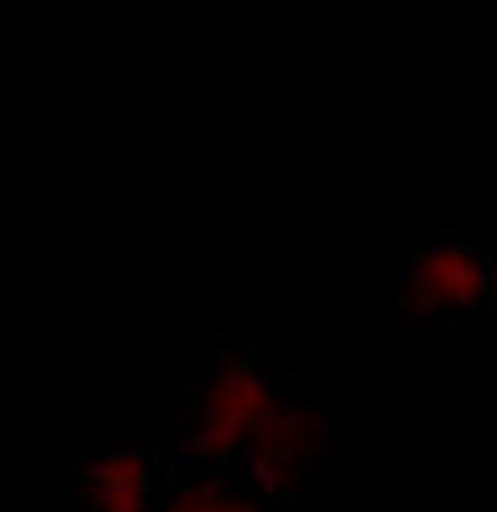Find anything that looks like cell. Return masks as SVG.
<instances>
[{"label":"cell","instance_id":"7a4b0ae2","mask_svg":"<svg viewBox=\"0 0 497 512\" xmlns=\"http://www.w3.org/2000/svg\"><path fill=\"white\" fill-rule=\"evenodd\" d=\"M378 294L393 329H473L497 309L493 244L468 224H438L428 234H383Z\"/></svg>","mask_w":497,"mask_h":512},{"label":"cell","instance_id":"6da1fadb","mask_svg":"<svg viewBox=\"0 0 497 512\" xmlns=\"http://www.w3.org/2000/svg\"><path fill=\"white\" fill-rule=\"evenodd\" d=\"M274 339L214 343L179 363V403L155 423L165 473H234L289 388Z\"/></svg>","mask_w":497,"mask_h":512},{"label":"cell","instance_id":"3957f363","mask_svg":"<svg viewBox=\"0 0 497 512\" xmlns=\"http://www.w3.org/2000/svg\"><path fill=\"white\" fill-rule=\"evenodd\" d=\"M348 443H353V423H348V408L338 403V393L329 383L294 373L279 408L269 413L259 438L244 448L234 473L249 478L254 488H264L269 498L299 508L319 488V478H329L343 463Z\"/></svg>","mask_w":497,"mask_h":512},{"label":"cell","instance_id":"5b68a950","mask_svg":"<svg viewBox=\"0 0 497 512\" xmlns=\"http://www.w3.org/2000/svg\"><path fill=\"white\" fill-rule=\"evenodd\" d=\"M155 512H299L239 473H165Z\"/></svg>","mask_w":497,"mask_h":512},{"label":"cell","instance_id":"277c9868","mask_svg":"<svg viewBox=\"0 0 497 512\" xmlns=\"http://www.w3.org/2000/svg\"><path fill=\"white\" fill-rule=\"evenodd\" d=\"M165 453L155 423L80 448L60 478V512H155Z\"/></svg>","mask_w":497,"mask_h":512}]
</instances>
